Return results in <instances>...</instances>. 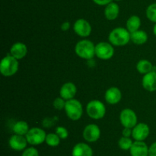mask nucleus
Masks as SVG:
<instances>
[{
    "instance_id": "nucleus-1",
    "label": "nucleus",
    "mask_w": 156,
    "mask_h": 156,
    "mask_svg": "<svg viewBox=\"0 0 156 156\" xmlns=\"http://www.w3.org/2000/svg\"><path fill=\"white\" fill-rule=\"evenodd\" d=\"M108 41L112 45L124 46L130 41V32L125 28H116L110 32Z\"/></svg>"
},
{
    "instance_id": "nucleus-2",
    "label": "nucleus",
    "mask_w": 156,
    "mask_h": 156,
    "mask_svg": "<svg viewBox=\"0 0 156 156\" xmlns=\"http://www.w3.org/2000/svg\"><path fill=\"white\" fill-rule=\"evenodd\" d=\"M75 51L79 58L85 60H91L95 56V45L89 40H82L76 44Z\"/></svg>"
},
{
    "instance_id": "nucleus-3",
    "label": "nucleus",
    "mask_w": 156,
    "mask_h": 156,
    "mask_svg": "<svg viewBox=\"0 0 156 156\" xmlns=\"http://www.w3.org/2000/svg\"><path fill=\"white\" fill-rule=\"evenodd\" d=\"M18 60L9 54L2 60L0 64V73L4 76H12L18 72Z\"/></svg>"
},
{
    "instance_id": "nucleus-4",
    "label": "nucleus",
    "mask_w": 156,
    "mask_h": 156,
    "mask_svg": "<svg viewBox=\"0 0 156 156\" xmlns=\"http://www.w3.org/2000/svg\"><path fill=\"white\" fill-rule=\"evenodd\" d=\"M64 110L69 119L73 121H77L80 119L83 114V106L80 101L76 99L67 100Z\"/></svg>"
},
{
    "instance_id": "nucleus-5",
    "label": "nucleus",
    "mask_w": 156,
    "mask_h": 156,
    "mask_svg": "<svg viewBox=\"0 0 156 156\" xmlns=\"http://www.w3.org/2000/svg\"><path fill=\"white\" fill-rule=\"evenodd\" d=\"M86 113L91 119H101L105 116L106 107L101 101L94 99L88 102V103L87 104Z\"/></svg>"
},
{
    "instance_id": "nucleus-6",
    "label": "nucleus",
    "mask_w": 156,
    "mask_h": 156,
    "mask_svg": "<svg viewBox=\"0 0 156 156\" xmlns=\"http://www.w3.org/2000/svg\"><path fill=\"white\" fill-rule=\"evenodd\" d=\"M47 133L43 128L38 127L30 128L25 136L28 144L31 145H39L45 142Z\"/></svg>"
},
{
    "instance_id": "nucleus-7",
    "label": "nucleus",
    "mask_w": 156,
    "mask_h": 156,
    "mask_svg": "<svg viewBox=\"0 0 156 156\" xmlns=\"http://www.w3.org/2000/svg\"><path fill=\"white\" fill-rule=\"evenodd\" d=\"M114 48L111 43L101 41L95 45V56L101 60H109L114 56Z\"/></svg>"
},
{
    "instance_id": "nucleus-8",
    "label": "nucleus",
    "mask_w": 156,
    "mask_h": 156,
    "mask_svg": "<svg viewBox=\"0 0 156 156\" xmlns=\"http://www.w3.org/2000/svg\"><path fill=\"white\" fill-rule=\"evenodd\" d=\"M120 121L124 128H133L137 124L138 118L133 110L126 108L120 112Z\"/></svg>"
},
{
    "instance_id": "nucleus-9",
    "label": "nucleus",
    "mask_w": 156,
    "mask_h": 156,
    "mask_svg": "<svg viewBox=\"0 0 156 156\" xmlns=\"http://www.w3.org/2000/svg\"><path fill=\"white\" fill-rule=\"evenodd\" d=\"M83 139L88 142H95L100 139L101 129L96 124H88L82 132Z\"/></svg>"
},
{
    "instance_id": "nucleus-10",
    "label": "nucleus",
    "mask_w": 156,
    "mask_h": 156,
    "mask_svg": "<svg viewBox=\"0 0 156 156\" xmlns=\"http://www.w3.org/2000/svg\"><path fill=\"white\" fill-rule=\"evenodd\" d=\"M73 29L76 35L82 38H87L91 33V25L87 20L79 18L76 20L73 25Z\"/></svg>"
},
{
    "instance_id": "nucleus-11",
    "label": "nucleus",
    "mask_w": 156,
    "mask_h": 156,
    "mask_svg": "<svg viewBox=\"0 0 156 156\" xmlns=\"http://www.w3.org/2000/svg\"><path fill=\"white\" fill-rule=\"evenodd\" d=\"M150 129L147 124L144 122L137 123L132 128V137L135 141H144L149 136Z\"/></svg>"
},
{
    "instance_id": "nucleus-12",
    "label": "nucleus",
    "mask_w": 156,
    "mask_h": 156,
    "mask_svg": "<svg viewBox=\"0 0 156 156\" xmlns=\"http://www.w3.org/2000/svg\"><path fill=\"white\" fill-rule=\"evenodd\" d=\"M9 146L15 151H24L28 144L25 136L14 134L11 136L9 141Z\"/></svg>"
},
{
    "instance_id": "nucleus-13",
    "label": "nucleus",
    "mask_w": 156,
    "mask_h": 156,
    "mask_svg": "<svg viewBox=\"0 0 156 156\" xmlns=\"http://www.w3.org/2000/svg\"><path fill=\"white\" fill-rule=\"evenodd\" d=\"M76 93H77L76 86L72 82H66L62 84L60 90H59V96L67 101L74 99Z\"/></svg>"
},
{
    "instance_id": "nucleus-14",
    "label": "nucleus",
    "mask_w": 156,
    "mask_h": 156,
    "mask_svg": "<svg viewBox=\"0 0 156 156\" xmlns=\"http://www.w3.org/2000/svg\"><path fill=\"white\" fill-rule=\"evenodd\" d=\"M129 152L131 156H149V147L144 141H134Z\"/></svg>"
},
{
    "instance_id": "nucleus-15",
    "label": "nucleus",
    "mask_w": 156,
    "mask_h": 156,
    "mask_svg": "<svg viewBox=\"0 0 156 156\" xmlns=\"http://www.w3.org/2000/svg\"><path fill=\"white\" fill-rule=\"evenodd\" d=\"M105 100L111 105H115L120 102L122 99V93L117 87H112L106 90L105 95Z\"/></svg>"
},
{
    "instance_id": "nucleus-16",
    "label": "nucleus",
    "mask_w": 156,
    "mask_h": 156,
    "mask_svg": "<svg viewBox=\"0 0 156 156\" xmlns=\"http://www.w3.org/2000/svg\"><path fill=\"white\" fill-rule=\"evenodd\" d=\"M143 88L149 92L156 91V71L152 70L143 76L142 80Z\"/></svg>"
},
{
    "instance_id": "nucleus-17",
    "label": "nucleus",
    "mask_w": 156,
    "mask_h": 156,
    "mask_svg": "<svg viewBox=\"0 0 156 156\" xmlns=\"http://www.w3.org/2000/svg\"><path fill=\"white\" fill-rule=\"evenodd\" d=\"M72 156H93V150L88 144L79 142L73 147Z\"/></svg>"
},
{
    "instance_id": "nucleus-18",
    "label": "nucleus",
    "mask_w": 156,
    "mask_h": 156,
    "mask_svg": "<svg viewBox=\"0 0 156 156\" xmlns=\"http://www.w3.org/2000/svg\"><path fill=\"white\" fill-rule=\"evenodd\" d=\"M9 54L17 60H21L27 55V47L24 43L16 42L11 47Z\"/></svg>"
},
{
    "instance_id": "nucleus-19",
    "label": "nucleus",
    "mask_w": 156,
    "mask_h": 156,
    "mask_svg": "<svg viewBox=\"0 0 156 156\" xmlns=\"http://www.w3.org/2000/svg\"><path fill=\"white\" fill-rule=\"evenodd\" d=\"M120 13V7L115 2H111L106 6L105 9V18L110 21L115 20L118 17Z\"/></svg>"
},
{
    "instance_id": "nucleus-20",
    "label": "nucleus",
    "mask_w": 156,
    "mask_h": 156,
    "mask_svg": "<svg viewBox=\"0 0 156 156\" xmlns=\"http://www.w3.org/2000/svg\"><path fill=\"white\" fill-rule=\"evenodd\" d=\"M130 41L138 45L146 44L148 41L147 33L143 30L136 31L130 33Z\"/></svg>"
},
{
    "instance_id": "nucleus-21",
    "label": "nucleus",
    "mask_w": 156,
    "mask_h": 156,
    "mask_svg": "<svg viewBox=\"0 0 156 156\" xmlns=\"http://www.w3.org/2000/svg\"><path fill=\"white\" fill-rule=\"evenodd\" d=\"M126 28L130 33H133V32H136V31L140 30V28L141 26V19L137 15H132L126 21Z\"/></svg>"
},
{
    "instance_id": "nucleus-22",
    "label": "nucleus",
    "mask_w": 156,
    "mask_h": 156,
    "mask_svg": "<svg viewBox=\"0 0 156 156\" xmlns=\"http://www.w3.org/2000/svg\"><path fill=\"white\" fill-rule=\"evenodd\" d=\"M30 130L29 125L25 121H18L15 122L12 126V131L15 134L20 135V136H25L28 131Z\"/></svg>"
},
{
    "instance_id": "nucleus-23",
    "label": "nucleus",
    "mask_w": 156,
    "mask_h": 156,
    "mask_svg": "<svg viewBox=\"0 0 156 156\" xmlns=\"http://www.w3.org/2000/svg\"><path fill=\"white\" fill-rule=\"evenodd\" d=\"M154 67L152 64V63L148 60H140L136 64V70L141 74H146V73H149V72L152 71Z\"/></svg>"
},
{
    "instance_id": "nucleus-24",
    "label": "nucleus",
    "mask_w": 156,
    "mask_h": 156,
    "mask_svg": "<svg viewBox=\"0 0 156 156\" xmlns=\"http://www.w3.org/2000/svg\"><path fill=\"white\" fill-rule=\"evenodd\" d=\"M61 139L56 133H49L46 136L45 142L50 147H56L60 143Z\"/></svg>"
},
{
    "instance_id": "nucleus-25",
    "label": "nucleus",
    "mask_w": 156,
    "mask_h": 156,
    "mask_svg": "<svg viewBox=\"0 0 156 156\" xmlns=\"http://www.w3.org/2000/svg\"><path fill=\"white\" fill-rule=\"evenodd\" d=\"M133 144V142L129 137L123 136L118 141V145L120 148L122 150H124V151H127V150L130 149Z\"/></svg>"
},
{
    "instance_id": "nucleus-26",
    "label": "nucleus",
    "mask_w": 156,
    "mask_h": 156,
    "mask_svg": "<svg viewBox=\"0 0 156 156\" xmlns=\"http://www.w3.org/2000/svg\"><path fill=\"white\" fill-rule=\"evenodd\" d=\"M146 17L152 22L156 23V3H152L149 5L146 11Z\"/></svg>"
},
{
    "instance_id": "nucleus-27",
    "label": "nucleus",
    "mask_w": 156,
    "mask_h": 156,
    "mask_svg": "<svg viewBox=\"0 0 156 156\" xmlns=\"http://www.w3.org/2000/svg\"><path fill=\"white\" fill-rule=\"evenodd\" d=\"M66 100H65L63 98L59 96V97L56 98V99L53 100V107L57 110H64L66 106Z\"/></svg>"
},
{
    "instance_id": "nucleus-28",
    "label": "nucleus",
    "mask_w": 156,
    "mask_h": 156,
    "mask_svg": "<svg viewBox=\"0 0 156 156\" xmlns=\"http://www.w3.org/2000/svg\"><path fill=\"white\" fill-rule=\"evenodd\" d=\"M56 133L61 139H66L69 136V132L65 127L58 126L56 128Z\"/></svg>"
},
{
    "instance_id": "nucleus-29",
    "label": "nucleus",
    "mask_w": 156,
    "mask_h": 156,
    "mask_svg": "<svg viewBox=\"0 0 156 156\" xmlns=\"http://www.w3.org/2000/svg\"><path fill=\"white\" fill-rule=\"evenodd\" d=\"M21 156H39V152L34 147H29L23 151Z\"/></svg>"
},
{
    "instance_id": "nucleus-30",
    "label": "nucleus",
    "mask_w": 156,
    "mask_h": 156,
    "mask_svg": "<svg viewBox=\"0 0 156 156\" xmlns=\"http://www.w3.org/2000/svg\"><path fill=\"white\" fill-rule=\"evenodd\" d=\"M54 119H51V118H46L44 121H43V125L45 126L46 128H50L52 125L54 124Z\"/></svg>"
},
{
    "instance_id": "nucleus-31",
    "label": "nucleus",
    "mask_w": 156,
    "mask_h": 156,
    "mask_svg": "<svg viewBox=\"0 0 156 156\" xmlns=\"http://www.w3.org/2000/svg\"><path fill=\"white\" fill-rule=\"evenodd\" d=\"M149 156H156V142L149 147Z\"/></svg>"
},
{
    "instance_id": "nucleus-32",
    "label": "nucleus",
    "mask_w": 156,
    "mask_h": 156,
    "mask_svg": "<svg viewBox=\"0 0 156 156\" xmlns=\"http://www.w3.org/2000/svg\"><path fill=\"white\" fill-rule=\"evenodd\" d=\"M95 4L98 5V6H108L111 2H112V0H93Z\"/></svg>"
},
{
    "instance_id": "nucleus-33",
    "label": "nucleus",
    "mask_w": 156,
    "mask_h": 156,
    "mask_svg": "<svg viewBox=\"0 0 156 156\" xmlns=\"http://www.w3.org/2000/svg\"><path fill=\"white\" fill-rule=\"evenodd\" d=\"M122 134L124 137H130V136H132V128H124L122 131Z\"/></svg>"
},
{
    "instance_id": "nucleus-34",
    "label": "nucleus",
    "mask_w": 156,
    "mask_h": 156,
    "mask_svg": "<svg viewBox=\"0 0 156 156\" xmlns=\"http://www.w3.org/2000/svg\"><path fill=\"white\" fill-rule=\"evenodd\" d=\"M70 26H71V24H70L69 21H64L61 24V30L63 31V32H66L70 28Z\"/></svg>"
},
{
    "instance_id": "nucleus-35",
    "label": "nucleus",
    "mask_w": 156,
    "mask_h": 156,
    "mask_svg": "<svg viewBox=\"0 0 156 156\" xmlns=\"http://www.w3.org/2000/svg\"><path fill=\"white\" fill-rule=\"evenodd\" d=\"M153 33H154V35H155V37H156V23L155 24H154V27H153Z\"/></svg>"
},
{
    "instance_id": "nucleus-36",
    "label": "nucleus",
    "mask_w": 156,
    "mask_h": 156,
    "mask_svg": "<svg viewBox=\"0 0 156 156\" xmlns=\"http://www.w3.org/2000/svg\"><path fill=\"white\" fill-rule=\"evenodd\" d=\"M114 1H120V0H114Z\"/></svg>"
}]
</instances>
